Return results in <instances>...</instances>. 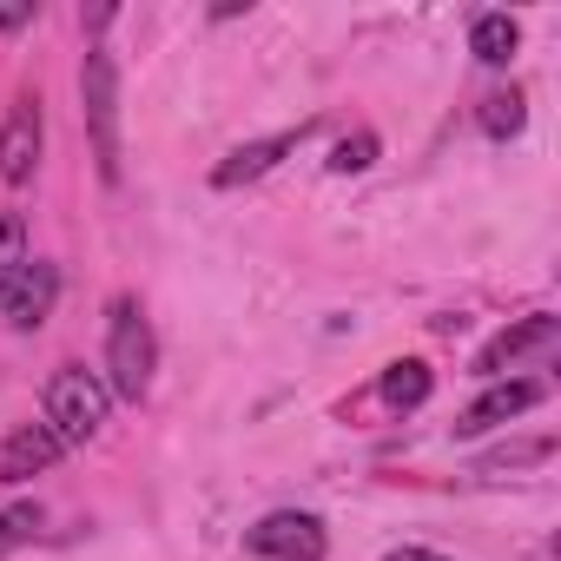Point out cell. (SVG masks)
I'll return each instance as SVG.
<instances>
[{"instance_id": "1", "label": "cell", "mask_w": 561, "mask_h": 561, "mask_svg": "<svg viewBox=\"0 0 561 561\" xmlns=\"http://www.w3.org/2000/svg\"><path fill=\"white\" fill-rule=\"evenodd\" d=\"M152 370H159V337H152L139 298H113V311H106V377L100 383L126 403H146Z\"/></svg>"}, {"instance_id": "2", "label": "cell", "mask_w": 561, "mask_h": 561, "mask_svg": "<svg viewBox=\"0 0 561 561\" xmlns=\"http://www.w3.org/2000/svg\"><path fill=\"white\" fill-rule=\"evenodd\" d=\"M80 100H87V133H93L100 179L119 185V67H113L106 47H87V60H80Z\"/></svg>"}, {"instance_id": "3", "label": "cell", "mask_w": 561, "mask_h": 561, "mask_svg": "<svg viewBox=\"0 0 561 561\" xmlns=\"http://www.w3.org/2000/svg\"><path fill=\"white\" fill-rule=\"evenodd\" d=\"M106 410H113V390H106L93 370L67 364V370L47 377V430H54L60 443H93V436L106 430Z\"/></svg>"}, {"instance_id": "4", "label": "cell", "mask_w": 561, "mask_h": 561, "mask_svg": "<svg viewBox=\"0 0 561 561\" xmlns=\"http://www.w3.org/2000/svg\"><path fill=\"white\" fill-rule=\"evenodd\" d=\"M244 548L264 554V561H324L331 535H324V522L311 508H271L264 522L244 528Z\"/></svg>"}, {"instance_id": "5", "label": "cell", "mask_w": 561, "mask_h": 561, "mask_svg": "<svg viewBox=\"0 0 561 561\" xmlns=\"http://www.w3.org/2000/svg\"><path fill=\"white\" fill-rule=\"evenodd\" d=\"M54 305H60V271L54 264L27 257V264H14L8 277H0V318H8L14 331H41L54 318Z\"/></svg>"}, {"instance_id": "6", "label": "cell", "mask_w": 561, "mask_h": 561, "mask_svg": "<svg viewBox=\"0 0 561 561\" xmlns=\"http://www.w3.org/2000/svg\"><path fill=\"white\" fill-rule=\"evenodd\" d=\"M318 126H291V133H271V139H251V146H238L225 165H211V185L218 192H231V185H251V179H264L277 159H291L305 139H311Z\"/></svg>"}, {"instance_id": "7", "label": "cell", "mask_w": 561, "mask_h": 561, "mask_svg": "<svg viewBox=\"0 0 561 561\" xmlns=\"http://www.w3.org/2000/svg\"><path fill=\"white\" fill-rule=\"evenodd\" d=\"M554 318L548 311H535V318H522V324H508V331H495L489 344H482V357H476V377H502V370H515L522 357H535V351H548L554 344Z\"/></svg>"}, {"instance_id": "8", "label": "cell", "mask_w": 561, "mask_h": 561, "mask_svg": "<svg viewBox=\"0 0 561 561\" xmlns=\"http://www.w3.org/2000/svg\"><path fill=\"white\" fill-rule=\"evenodd\" d=\"M60 456H67V443H60L47 423H21L8 443H0V482H8V489H14V482H34V476H47Z\"/></svg>"}, {"instance_id": "9", "label": "cell", "mask_w": 561, "mask_h": 561, "mask_svg": "<svg viewBox=\"0 0 561 561\" xmlns=\"http://www.w3.org/2000/svg\"><path fill=\"white\" fill-rule=\"evenodd\" d=\"M34 165H41V100L27 93V100L8 113V126H0V179H8V185H27Z\"/></svg>"}, {"instance_id": "10", "label": "cell", "mask_w": 561, "mask_h": 561, "mask_svg": "<svg viewBox=\"0 0 561 561\" xmlns=\"http://www.w3.org/2000/svg\"><path fill=\"white\" fill-rule=\"evenodd\" d=\"M541 403V383H528V377H515V383H489L462 416H456V436H482V430H502L508 416H522V410H535Z\"/></svg>"}, {"instance_id": "11", "label": "cell", "mask_w": 561, "mask_h": 561, "mask_svg": "<svg viewBox=\"0 0 561 561\" xmlns=\"http://www.w3.org/2000/svg\"><path fill=\"white\" fill-rule=\"evenodd\" d=\"M515 47H522V21H515V14H476V27H469V54H476L482 67H508Z\"/></svg>"}, {"instance_id": "12", "label": "cell", "mask_w": 561, "mask_h": 561, "mask_svg": "<svg viewBox=\"0 0 561 561\" xmlns=\"http://www.w3.org/2000/svg\"><path fill=\"white\" fill-rule=\"evenodd\" d=\"M430 364H416V357H403V364H390L383 370V403L397 410V416H410V410H423L430 403Z\"/></svg>"}, {"instance_id": "13", "label": "cell", "mask_w": 561, "mask_h": 561, "mask_svg": "<svg viewBox=\"0 0 561 561\" xmlns=\"http://www.w3.org/2000/svg\"><path fill=\"white\" fill-rule=\"evenodd\" d=\"M548 456H554V436H522V443H502V449L476 456V476H482V482H502L508 469H535V462H548Z\"/></svg>"}, {"instance_id": "14", "label": "cell", "mask_w": 561, "mask_h": 561, "mask_svg": "<svg viewBox=\"0 0 561 561\" xmlns=\"http://www.w3.org/2000/svg\"><path fill=\"white\" fill-rule=\"evenodd\" d=\"M522 119H528V113H522V93H515V87H508V93H482V106H476V126H482L489 139H515Z\"/></svg>"}, {"instance_id": "15", "label": "cell", "mask_w": 561, "mask_h": 561, "mask_svg": "<svg viewBox=\"0 0 561 561\" xmlns=\"http://www.w3.org/2000/svg\"><path fill=\"white\" fill-rule=\"evenodd\" d=\"M41 535V502H14V508H0V554H14L21 541Z\"/></svg>"}, {"instance_id": "16", "label": "cell", "mask_w": 561, "mask_h": 561, "mask_svg": "<svg viewBox=\"0 0 561 561\" xmlns=\"http://www.w3.org/2000/svg\"><path fill=\"white\" fill-rule=\"evenodd\" d=\"M14 264H27V218L21 211H0V277Z\"/></svg>"}, {"instance_id": "17", "label": "cell", "mask_w": 561, "mask_h": 561, "mask_svg": "<svg viewBox=\"0 0 561 561\" xmlns=\"http://www.w3.org/2000/svg\"><path fill=\"white\" fill-rule=\"evenodd\" d=\"M377 159V139L370 133H357V139H337V152H331V172H364Z\"/></svg>"}, {"instance_id": "18", "label": "cell", "mask_w": 561, "mask_h": 561, "mask_svg": "<svg viewBox=\"0 0 561 561\" xmlns=\"http://www.w3.org/2000/svg\"><path fill=\"white\" fill-rule=\"evenodd\" d=\"M27 21H34V0H0V27H8V34L27 27Z\"/></svg>"}, {"instance_id": "19", "label": "cell", "mask_w": 561, "mask_h": 561, "mask_svg": "<svg viewBox=\"0 0 561 561\" xmlns=\"http://www.w3.org/2000/svg\"><path fill=\"white\" fill-rule=\"evenodd\" d=\"M80 27H87V34H100V27H113V8H80Z\"/></svg>"}, {"instance_id": "20", "label": "cell", "mask_w": 561, "mask_h": 561, "mask_svg": "<svg viewBox=\"0 0 561 561\" xmlns=\"http://www.w3.org/2000/svg\"><path fill=\"white\" fill-rule=\"evenodd\" d=\"M383 561H443V554H430V548H390Z\"/></svg>"}]
</instances>
